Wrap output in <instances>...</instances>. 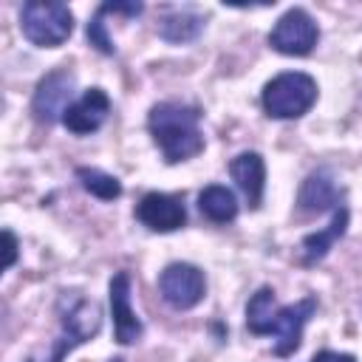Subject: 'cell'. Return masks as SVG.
<instances>
[{
  "instance_id": "cell-15",
  "label": "cell",
  "mask_w": 362,
  "mask_h": 362,
  "mask_svg": "<svg viewBox=\"0 0 362 362\" xmlns=\"http://www.w3.org/2000/svg\"><path fill=\"white\" fill-rule=\"evenodd\" d=\"M198 209L206 221L212 223H229L238 218V201L235 192L221 187V184H209L198 192Z\"/></svg>"
},
{
  "instance_id": "cell-14",
  "label": "cell",
  "mask_w": 362,
  "mask_h": 362,
  "mask_svg": "<svg viewBox=\"0 0 362 362\" xmlns=\"http://www.w3.org/2000/svg\"><path fill=\"white\" fill-rule=\"evenodd\" d=\"M345 229H348V209L339 206V209H334V218L325 229L311 232V235L303 238V260L305 263H320L331 252V246L345 235Z\"/></svg>"
},
{
  "instance_id": "cell-4",
  "label": "cell",
  "mask_w": 362,
  "mask_h": 362,
  "mask_svg": "<svg viewBox=\"0 0 362 362\" xmlns=\"http://www.w3.org/2000/svg\"><path fill=\"white\" fill-rule=\"evenodd\" d=\"M20 31L37 48H59L74 34V14L65 3L31 0L20 8Z\"/></svg>"
},
{
  "instance_id": "cell-1",
  "label": "cell",
  "mask_w": 362,
  "mask_h": 362,
  "mask_svg": "<svg viewBox=\"0 0 362 362\" xmlns=\"http://www.w3.org/2000/svg\"><path fill=\"white\" fill-rule=\"evenodd\" d=\"M317 314V297L308 294L291 305H280L269 286H260L246 303V328L257 337H277L274 354L291 356L303 342L305 322Z\"/></svg>"
},
{
  "instance_id": "cell-13",
  "label": "cell",
  "mask_w": 362,
  "mask_h": 362,
  "mask_svg": "<svg viewBox=\"0 0 362 362\" xmlns=\"http://www.w3.org/2000/svg\"><path fill=\"white\" fill-rule=\"evenodd\" d=\"M339 198H342V189L337 187L331 173L317 170L303 181L300 195H297V206L303 212H325V209H339L342 206Z\"/></svg>"
},
{
  "instance_id": "cell-18",
  "label": "cell",
  "mask_w": 362,
  "mask_h": 362,
  "mask_svg": "<svg viewBox=\"0 0 362 362\" xmlns=\"http://www.w3.org/2000/svg\"><path fill=\"white\" fill-rule=\"evenodd\" d=\"M3 240H6V257H3V269H11L14 260H17V238L11 229L3 232Z\"/></svg>"
},
{
  "instance_id": "cell-20",
  "label": "cell",
  "mask_w": 362,
  "mask_h": 362,
  "mask_svg": "<svg viewBox=\"0 0 362 362\" xmlns=\"http://www.w3.org/2000/svg\"><path fill=\"white\" fill-rule=\"evenodd\" d=\"M110 362H122V359H110Z\"/></svg>"
},
{
  "instance_id": "cell-7",
  "label": "cell",
  "mask_w": 362,
  "mask_h": 362,
  "mask_svg": "<svg viewBox=\"0 0 362 362\" xmlns=\"http://www.w3.org/2000/svg\"><path fill=\"white\" fill-rule=\"evenodd\" d=\"M158 291L173 308L189 311L204 300L206 280H204V272L192 263H170L158 274Z\"/></svg>"
},
{
  "instance_id": "cell-16",
  "label": "cell",
  "mask_w": 362,
  "mask_h": 362,
  "mask_svg": "<svg viewBox=\"0 0 362 362\" xmlns=\"http://www.w3.org/2000/svg\"><path fill=\"white\" fill-rule=\"evenodd\" d=\"M201 28H204V17L189 11V8L170 11V14H164L158 20V37L167 40V42H175V45L195 40L201 34Z\"/></svg>"
},
{
  "instance_id": "cell-19",
  "label": "cell",
  "mask_w": 362,
  "mask_h": 362,
  "mask_svg": "<svg viewBox=\"0 0 362 362\" xmlns=\"http://www.w3.org/2000/svg\"><path fill=\"white\" fill-rule=\"evenodd\" d=\"M311 362H356V359L351 354H339V351H320V354H314Z\"/></svg>"
},
{
  "instance_id": "cell-10",
  "label": "cell",
  "mask_w": 362,
  "mask_h": 362,
  "mask_svg": "<svg viewBox=\"0 0 362 362\" xmlns=\"http://www.w3.org/2000/svg\"><path fill=\"white\" fill-rule=\"evenodd\" d=\"M110 116V96L102 88H88L79 99L71 102V107L62 116V124L76 133V136H88L96 133Z\"/></svg>"
},
{
  "instance_id": "cell-11",
  "label": "cell",
  "mask_w": 362,
  "mask_h": 362,
  "mask_svg": "<svg viewBox=\"0 0 362 362\" xmlns=\"http://www.w3.org/2000/svg\"><path fill=\"white\" fill-rule=\"evenodd\" d=\"M110 314H113V334L119 345H133L144 325L139 320V314L130 305V274L127 272H116L110 277Z\"/></svg>"
},
{
  "instance_id": "cell-3",
  "label": "cell",
  "mask_w": 362,
  "mask_h": 362,
  "mask_svg": "<svg viewBox=\"0 0 362 362\" xmlns=\"http://www.w3.org/2000/svg\"><path fill=\"white\" fill-rule=\"evenodd\" d=\"M317 82L303 71H283L263 85L260 102L272 119H300L317 102Z\"/></svg>"
},
{
  "instance_id": "cell-2",
  "label": "cell",
  "mask_w": 362,
  "mask_h": 362,
  "mask_svg": "<svg viewBox=\"0 0 362 362\" xmlns=\"http://www.w3.org/2000/svg\"><path fill=\"white\" fill-rule=\"evenodd\" d=\"M147 130L167 164L187 161L204 150L201 110L187 102H158L147 113Z\"/></svg>"
},
{
  "instance_id": "cell-6",
  "label": "cell",
  "mask_w": 362,
  "mask_h": 362,
  "mask_svg": "<svg viewBox=\"0 0 362 362\" xmlns=\"http://www.w3.org/2000/svg\"><path fill=\"white\" fill-rule=\"evenodd\" d=\"M320 28L305 8H288L269 31V45L286 57H305L314 51Z\"/></svg>"
},
{
  "instance_id": "cell-8",
  "label": "cell",
  "mask_w": 362,
  "mask_h": 362,
  "mask_svg": "<svg viewBox=\"0 0 362 362\" xmlns=\"http://www.w3.org/2000/svg\"><path fill=\"white\" fill-rule=\"evenodd\" d=\"M71 93H74V74L68 68H57L51 74H45L37 82L34 99H31V113L37 122H57L65 116V110L71 107Z\"/></svg>"
},
{
  "instance_id": "cell-17",
  "label": "cell",
  "mask_w": 362,
  "mask_h": 362,
  "mask_svg": "<svg viewBox=\"0 0 362 362\" xmlns=\"http://www.w3.org/2000/svg\"><path fill=\"white\" fill-rule=\"evenodd\" d=\"M76 181L82 184V189H88L99 201H116L122 195L119 178L105 170H96V167H76Z\"/></svg>"
},
{
  "instance_id": "cell-12",
  "label": "cell",
  "mask_w": 362,
  "mask_h": 362,
  "mask_svg": "<svg viewBox=\"0 0 362 362\" xmlns=\"http://www.w3.org/2000/svg\"><path fill=\"white\" fill-rule=\"evenodd\" d=\"M229 175L238 184V189L243 192L246 204L252 209H257L260 201H263V189H266V164H263V156L255 153V150L238 153L229 161Z\"/></svg>"
},
{
  "instance_id": "cell-9",
  "label": "cell",
  "mask_w": 362,
  "mask_h": 362,
  "mask_svg": "<svg viewBox=\"0 0 362 362\" xmlns=\"http://www.w3.org/2000/svg\"><path fill=\"white\" fill-rule=\"evenodd\" d=\"M136 218L150 232H175L187 223L184 198L170 192H147L136 204Z\"/></svg>"
},
{
  "instance_id": "cell-5",
  "label": "cell",
  "mask_w": 362,
  "mask_h": 362,
  "mask_svg": "<svg viewBox=\"0 0 362 362\" xmlns=\"http://www.w3.org/2000/svg\"><path fill=\"white\" fill-rule=\"evenodd\" d=\"M59 325H62V334H59V342H57L51 362H62V356L68 351H74L76 345H82L99 334L102 308L93 300L82 297L79 291H65L59 297Z\"/></svg>"
}]
</instances>
